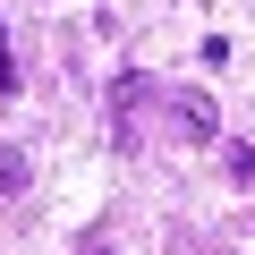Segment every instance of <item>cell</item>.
I'll return each instance as SVG.
<instances>
[{"label": "cell", "mask_w": 255, "mask_h": 255, "mask_svg": "<svg viewBox=\"0 0 255 255\" xmlns=\"http://www.w3.org/2000/svg\"><path fill=\"white\" fill-rule=\"evenodd\" d=\"M170 119H179V136H187V145H213V136H221V111H213V94H196V85L170 94Z\"/></svg>", "instance_id": "cell-1"}, {"label": "cell", "mask_w": 255, "mask_h": 255, "mask_svg": "<svg viewBox=\"0 0 255 255\" xmlns=\"http://www.w3.org/2000/svg\"><path fill=\"white\" fill-rule=\"evenodd\" d=\"M26 179H34L26 153H17V145H0V196H26Z\"/></svg>", "instance_id": "cell-2"}, {"label": "cell", "mask_w": 255, "mask_h": 255, "mask_svg": "<svg viewBox=\"0 0 255 255\" xmlns=\"http://www.w3.org/2000/svg\"><path fill=\"white\" fill-rule=\"evenodd\" d=\"M221 162H230V179H238V187H255V145H221Z\"/></svg>", "instance_id": "cell-3"}, {"label": "cell", "mask_w": 255, "mask_h": 255, "mask_svg": "<svg viewBox=\"0 0 255 255\" xmlns=\"http://www.w3.org/2000/svg\"><path fill=\"white\" fill-rule=\"evenodd\" d=\"M0 94H17V60H9V34H0Z\"/></svg>", "instance_id": "cell-4"}]
</instances>
